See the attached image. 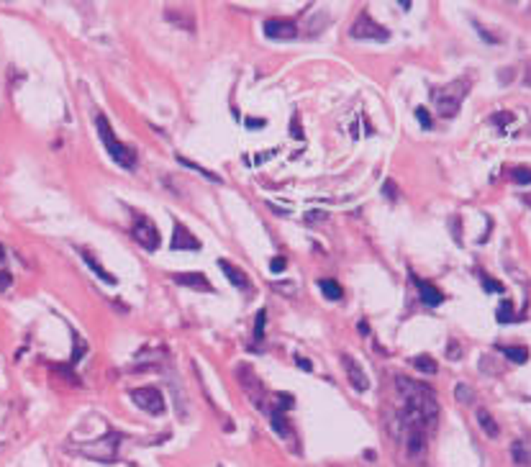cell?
<instances>
[{
    "label": "cell",
    "instance_id": "30bf717a",
    "mask_svg": "<svg viewBox=\"0 0 531 467\" xmlns=\"http://www.w3.org/2000/svg\"><path fill=\"white\" fill-rule=\"evenodd\" d=\"M411 280H413V285H416V290H419V298H421V303L424 305H442V301H444V296H442V290L436 288V285H431V282H426V280H421L419 275H413L411 272Z\"/></svg>",
    "mask_w": 531,
    "mask_h": 467
},
{
    "label": "cell",
    "instance_id": "ffe728a7",
    "mask_svg": "<svg viewBox=\"0 0 531 467\" xmlns=\"http://www.w3.org/2000/svg\"><path fill=\"white\" fill-rule=\"evenodd\" d=\"M411 364H413V367H416L419 372H426V375H434V372L439 370V364H436V360H431L429 355L411 357Z\"/></svg>",
    "mask_w": 531,
    "mask_h": 467
},
{
    "label": "cell",
    "instance_id": "9a60e30c",
    "mask_svg": "<svg viewBox=\"0 0 531 467\" xmlns=\"http://www.w3.org/2000/svg\"><path fill=\"white\" fill-rule=\"evenodd\" d=\"M80 257H83V262L88 265V270H93V272H95L98 280L108 282V285H116V282H119L111 272H108V270H105L103 265H100V262L95 260V257H93V252H88V249H80Z\"/></svg>",
    "mask_w": 531,
    "mask_h": 467
},
{
    "label": "cell",
    "instance_id": "f546056e",
    "mask_svg": "<svg viewBox=\"0 0 531 467\" xmlns=\"http://www.w3.org/2000/svg\"><path fill=\"white\" fill-rule=\"evenodd\" d=\"M483 288H485L488 293H503V282L490 280V277H483Z\"/></svg>",
    "mask_w": 531,
    "mask_h": 467
},
{
    "label": "cell",
    "instance_id": "e0dca14e",
    "mask_svg": "<svg viewBox=\"0 0 531 467\" xmlns=\"http://www.w3.org/2000/svg\"><path fill=\"white\" fill-rule=\"evenodd\" d=\"M478 426L483 431H485L488 437L495 439L498 434H501V429H498V423H495V419L490 416V411H485V408H478Z\"/></svg>",
    "mask_w": 531,
    "mask_h": 467
},
{
    "label": "cell",
    "instance_id": "7c38bea8",
    "mask_svg": "<svg viewBox=\"0 0 531 467\" xmlns=\"http://www.w3.org/2000/svg\"><path fill=\"white\" fill-rule=\"evenodd\" d=\"M173 280L177 285H185V288L201 290V293H213V285H210V280L203 272H175Z\"/></svg>",
    "mask_w": 531,
    "mask_h": 467
},
{
    "label": "cell",
    "instance_id": "8992f818",
    "mask_svg": "<svg viewBox=\"0 0 531 467\" xmlns=\"http://www.w3.org/2000/svg\"><path fill=\"white\" fill-rule=\"evenodd\" d=\"M131 400H134V403L142 408V411H147V414H152V416L165 414V408H167L162 393H159L157 388H152V386L134 388V390H131Z\"/></svg>",
    "mask_w": 531,
    "mask_h": 467
},
{
    "label": "cell",
    "instance_id": "d4e9b609",
    "mask_svg": "<svg viewBox=\"0 0 531 467\" xmlns=\"http://www.w3.org/2000/svg\"><path fill=\"white\" fill-rule=\"evenodd\" d=\"M293 403H295V398H293L290 393H275V400H272V408H277V411H288V408H293Z\"/></svg>",
    "mask_w": 531,
    "mask_h": 467
},
{
    "label": "cell",
    "instance_id": "603a6c76",
    "mask_svg": "<svg viewBox=\"0 0 531 467\" xmlns=\"http://www.w3.org/2000/svg\"><path fill=\"white\" fill-rule=\"evenodd\" d=\"M513 303L511 301H501V305H498V311H495V319H498V324H511L513 321Z\"/></svg>",
    "mask_w": 531,
    "mask_h": 467
},
{
    "label": "cell",
    "instance_id": "7a4b0ae2",
    "mask_svg": "<svg viewBox=\"0 0 531 467\" xmlns=\"http://www.w3.org/2000/svg\"><path fill=\"white\" fill-rule=\"evenodd\" d=\"M467 90H470V80H467V77L449 82L444 88H436L434 93H431L436 113L444 116V119H455L457 113H459V108H462V100L464 96H467Z\"/></svg>",
    "mask_w": 531,
    "mask_h": 467
},
{
    "label": "cell",
    "instance_id": "8d00e7d4",
    "mask_svg": "<svg viewBox=\"0 0 531 467\" xmlns=\"http://www.w3.org/2000/svg\"><path fill=\"white\" fill-rule=\"evenodd\" d=\"M244 124H247L249 129H262V126H264V121H262V119H247Z\"/></svg>",
    "mask_w": 531,
    "mask_h": 467
},
{
    "label": "cell",
    "instance_id": "1f68e13d",
    "mask_svg": "<svg viewBox=\"0 0 531 467\" xmlns=\"http://www.w3.org/2000/svg\"><path fill=\"white\" fill-rule=\"evenodd\" d=\"M382 195H385L388 200H396L398 198V188L393 185V180H388V183L382 185Z\"/></svg>",
    "mask_w": 531,
    "mask_h": 467
},
{
    "label": "cell",
    "instance_id": "836d02e7",
    "mask_svg": "<svg viewBox=\"0 0 531 467\" xmlns=\"http://www.w3.org/2000/svg\"><path fill=\"white\" fill-rule=\"evenodd\" d=\"M269 270H272L275 275L285 272V260H283V257H272V262H269Z\"/></svg>",
    "mask_w": 531,
    "mask_h": 467
},
{
    "label": "cell",
    "instance_id": "ba28073f",
    "mask_svg": "<svg viewBox=\"0 0 531 467\" xmlns=\"http://www.w3.org/2000/svg\"><path fill=\"white\" fill-rule=\"evenodd\" d=\"M170 249H175V252H198L201 249V242L195 239V234L187 226H182L180 221H175V231H173V239H170Z\"/></svg>",
    "mask_w": 531,
    "mask_h": 467
},
{
    "label": "cell",
    "instance_id": "cb8c5ba5",
    "mask_svg": "<svg viewBox=\"0 0 531 467\" xmlns=\"http://www.w3.org/2000/svg\"><path fill=\"white\" fill-rule=\"evenodd\" d=\"M264 324H267V311H257V319H255V334H252V339L260 344V341H264Z\"/></svg>",
    "mask_w": 531,
    "mask_h": 467
},
{
    "label": "cell",
    "instance_id": "d6a6232c",
    "mask_svg": "<svg viewBox=\"0 0 531 467\" xmlns=\"http://www.w3.org/2000/svg\"><path fill=\"white\" fill-rule=\"evenodd\" d=\"M447 355H449V360H457V357L462 355V347L457 344V339H452L449 341V347H447Z\"/></svg>",
    "mask_w": 531,
    "mask_h": 467
},
{
    "label": "cell",
    "instance_id": "4316f807",
    "mask_svg": "<svg viewBox=\"0 0 531 467\" xmlns=\"http://www.w3.org/2000/svg\"><path fill=\"white\" fill-rule=\"evenodd\" d=\"M511 178H513V183H518V185H529L531 183V167H516V170L511 172Z\"/></svg>",
    "mask_w": 531,
    "mask_h": 467
},
{
    "label": "cell",
    "instance_id": "9c48e42d",
    "mask_svg": "<svg viewBox=\"0 0 531 467\" xmlns=\"http://www.w3.org/2000/svg\"><path fill=\"white\" fill-rule=\"evenodd\" d=\"M264 34H267V39L288 41V39L298 37V29H295V23L288 21V18H269V21H264Z\"/></svg>",
    "mask_w": 531,
    "mask_h": 467
},
{
    "label": "cell",
    "instance_id": "6da1fadb",
    "mask_svg": "<svg viewBox=\"0 0 531 467\" xmlns=\"http://www.w3.org/2000/svg\"><path fill=\"white\" fill-rule=\"evenodd\" d=\"M95 129H98V136H100V141H103V147L108 149V157H111L113 162L119 164V167H123V170H134L136 167V152L128 147V144H123V141L116 139V133H113L111 124H108L105 116H98Z\"/></svg>",
    "mask_w": 531,
    "mask_h": 467
},
{
    "label": "cell",
    "instance_id": "484cf974",
    "mask_svg": "<svg viewBox=\"0 0 531 467\" xmlns=\"http://www.w3.org/2000/svg\"><path fill=\"white\" fill-rule=\"evenodd\" d=\"M455 398L459 400V403H472V400H475V390H472L470 386L459 383V386L455 388Z\"/></svg>",
    "mask_w": 531,
    "mask_h": 467
},
{
    "label": "cell",
    "instance_id": "44dd1931",
    "mask_svg": "<svg viewBox=\"0 0 531 467\" xmlns=\"http://www.w3.org/2000/svg\"><path fill=\"white\" fill-rule=\"evenodd\" d=\"M501 355L506 357V360H511V362L524 364L526 360H529V349L526 347H501Z\"/></svg>",
    "mask_w": 531,
    "mask_h": 467
},
{
    "label": "cell",
    "instance_id": "4dcf8cb0",
    "mask_svg": "<svg viewBox=\"0 0 531 467\" xmlns=\"http://www.w3.org/2000/svg\"><path fill=\"white\" fill-rule=\"evenodd\" d=\"M475 29H478V34H480L483 39H485L488 44H501V37H493V34H488L485 26H480V23H475Z\"/></svg>",
    "mask_w": 531,
    "mask_h": 467
},
{
    "label": "cell",
    "instance_id": "8fae6325",
    "mask_svg": "<svg viewBox=\"0 0 531 467\" xmlns=\"http://www.w3.org/2000/svg\"><path fill=\"white\" fill-rule=\"evenodd\" d=\"M342 364H344V370H347V378H349V383H352L354 390H359V393H365L367 388H370V380H367L365 370L359 367L357 360H352L349 355L342 357Z\"/></svg>",
    "mask_w": 531,
    "mask_h": 467
},
{
    "label": "cell",
    "instance_id": "e575fe53",
    "mask_svg": "<svg viewBox=\"0 0 531 467\" xmlns=\"http://www.w3.org/2000/svg\"><path fill=\"white\" fill-rule=\"evenodd\" d=\"M11 282H13V277H11V272H3V270H0V290L11 288Z\"/></svg>",
    "mask_w": 531,
    "mask_h": 467
},
{
    "label": "cell",
    "instance_id": "4fadbf2b",
    "mask_svg": "<svg viewBox=\"0 0 531 467\" xmlns=\"http://www.w3.org/2000/svg\"><path fill=\"white\" fill-rule=\"evenodd\" d=\"M264 411H267V419H269V426H272V431H275V434H280L283 439H290L293 437V429H290V423H288V419H285L283 411H277V408H272V406H267Z\"/></svg>",
    "mask_w": 531,
    "mask_h": 467
},
{
    "label": "cell",
    "instance_id": "3957f363",
    "mask_svg": "<svg viewBox=\"0 0 531 467\" xmlns=\"http://www.w3.org/2000/svg\"><path fill=\"white\" fill-rule=\"evenodd\" d=\"M121 439H123V434H119V431H108L105 437L95 439V442H90V445L85 447H69V449H75V452H80L83 457H90V460H98V462H116V454H119V445Z\"/></svg>",
    "mask_w": 531,
    "mask_h": 467
},
{
    "label": "cell",
    "instance_id": "5b68a950",
    "mask_svg": "<svg viewBox=\"0 0 531 467\" xmlns=\"http://www.w3.org/2000/svg\"><path fill=\"white\" fill-rule=\"evenodd\" d=\"M131 237L136 239V244L144 246L147 252H157L159 249V231L157 226L149 221V218H144V216H136L134 218V226H131Z\"/></svg>",
    "mask_w": 531,
    "mask_h": 467
},
{
    "label": "cell",
    "instance_id": "d590c367",
    "mask_svg": "<svg viewBox=\"0 0 531 467\" xmlns=\"http://www.w3.org/2000/svg\"><path fill=\"white\" fill-rule=\"evenodd\" d=\"M295 364H298L300 370H306V372H314V364L308 362L306 357H295Z\"/></svg>",
    "mask_w": 531,
    "mask_h": 467
},
{
    "label": "cell",
    "instance_id": "52a82bcc",
    "mask_svg": "<svg viewBox=\"0 0 531 467\" xmlns=\"http://www.w3.org/2000/svg\"><path fill=\"white\" fill-rule=\"evenodd\" d=\"M236 375H239V383L241 388H244V393L249 395V400H252L257 408L264 411V388L262 383H260V378H257V372L252 370L249 364H241L239 370H236Z\"/></svg>",
    "mask_w": 531,
    "mask_h": 467
},
{
    "label": "cell",
    "instance_id": "5bb4252c",
    "mask_svg": "<svg viewBox=\"0 0 531 467\" xmlns=\"http://www.w3.org/2000/svg\"><path fill=\"white\" fill-rule=\"evenodd\" d=\"M218 267L224 270L226 280L231 282L234 288H239V290H249V280H247V275L241 272L239 267L231 265V262H229V260H218Z\"/></svg>",
    "mask_w": 531,
    "mask_h": 467
},
{
    "label": "cell",
    "instance_id": "277c9868",
    "mask_svg": "<svg viewBox=\"0 0 531 467\" xmlns=\"http://www.w3.org/2000/svg\"><path fill=\"white\" fill-rule=\"evenodd\" d=\"M349 37L352 39H370V41H388L390 31L385 26H380L377 21H372V15L362 11L357 21L349 26Z\"/></svg>",
    "mask_w": 531,
    "mask_h": 467
},
{
    "label": "cell",
    "instance_id": "7402d4cb",
    "mask_svg": "<svg viewBox=\"0 0 531 467\" xmlns=\"http://www.w3.org/2000/svg\"><path fill=\"white\" fill-rule=\"evenodd\" d=\"M165 18H167V21H173V23H180V26H182V29H185V31H193V29H195L193 15H190V18H182V15H180L177 8H167Z\"/></svg>",
    "mask_w": 531,
    "mask_h": 467
},
{
    "label": "cell",
    "instance_id": "f1b7e54d",
    "mask_svg": "<svg viewBox=\"0 0 531 467\" xmlns=\"http://www.w3.org/2000/svg\"><path fill=\"white\" fill-rule=\"evenodd\" d=\"M290 136H295V139H303V129H300V116H298V113H293V121H290Z\"/></svg>",
    "mask_w": 531,
    "mask_h": 467
},
{
    "label": "cell",
    "instance_id": "74e56055",
    "mask_svg": "<svg viewBox=\"0 0 531 467\" xmlns=\"http://www.w3.org/2000/svg\"><path fill=\"white\" fill-rule=\"evenodd\" d=\"M6 260V252H3V246H0V262Z\"/></svg>",
    "mask_w": 531,
    "mask_h": 467
},
{
    "label": "cell",
    "instance_id": "d6986e66",
    "mask_svg": "<svg viewBox=\"0 0 531 467\" xmlns=\"http://www.w3.org/2000/svg\"><path fill=\"white\" fill-rule=\"evenodd\" d=\"M318 288H321L323 298H329V301H342L344 298V290H342V285L337 280H321Z\"/></svg>",
    "mask_w": 531,
    "mask_h": 467
},
{
    "label": "cell",
    "instance_id": "83f0119b",
    "mask_svg": "<svg viewBox=\"0 0 531 467\" xmlns=\"http://www.w3.org/2000/svg\"><path fill=\"white\" fill-rule=\"evenodd\" d=\"M416 119H419L421 129H426V131L431 129V116H429V111L424 108V105H419V108H416Z\"/></svg>",
    "mask_w": 531,
    "mask_h": 467
},
{
    "label": "cell",
    "instance_id": "ac0fdd59",
    "mask_svg": "<svg viewBox=\"0 0 531 467\" xmlns=\"http://www.w3.org/2000/svg\"><path fill=\"white\" fill-rule=\"evenodd\" d=\"M177 162L182 164V167H187V170H193V172H198L201 178H206V180H210V183H221V175H216V172H210V170H206V167H201L198 162H190L187 157H182V154H177Z\"/></svg>",
    "mask_w": 531,
    "mask_h": 467
},
{
    "label": "cell",
    "instance_id": "2e32d148",
    "mask_svg": "<svg viewBox=\"0 0 531 467\" xmlns=\"http://www.w3.org/2000/svg\"><path fill=\"white\" fill-rule=\"evenodd\" d=\"M511 457H513L516 465L529 467L531 465V442H526V439H516V442L511 445Z\"/></svg>",
    "mask_w": 531,
    "mask_h": 467
}]
</instances>
